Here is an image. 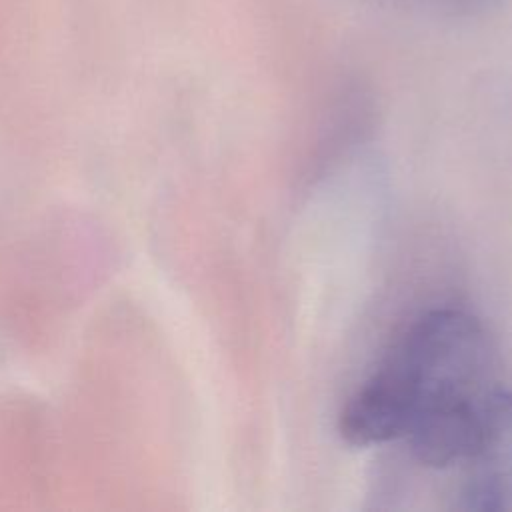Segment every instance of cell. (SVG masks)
I'll return each mask as SVG.
<instances>
[{
	"mask_svg": "<svg viewBox=\"0 0 512 512\" xmlns=\"http://www.w3.org/2000/svg\"><path fill=\"white\" fill-rule=\"evenodd\" d=\"M498 388L484 326L464 310L434 308L404 328L346 400L338 432L352 446L402 442L424 468L462 466Z\"/></svg>",
	"mask_w": 512,
	"mask_h": 512,
	"instance_id": "6da1fadb",
	"label": "cell"
},
{
	"mask_svg": "<svg viewBox=\"0 0 512 512\" xmlns=\"http://www.w3.org/2000/svg\"><path fill=\"white\" fill-rule=\"evenodd\" d=\"M454 508L512 512V390L504 386L494 392L482 438L462 464Z\"/></svg>",
	"mask_w": 512,
	"mask_h": 512,
	"instance_id": "7a4b0ae2",
	"label": "cell"
},
{
	"mask_svg": "<svg viewBox=\"0 0 512 512\" xmlns=\"http://www.w3.org/2000/svg\"><path fill=\"white\" fill-rule=\"evenodd\" d=\"M418 8L444 18H478L500 8L506 0H408Z\"/></svg>",
	"mask_w": 512,
	"mask_h": 512,
	"instance_id": "3957f363",
	"label": "cell"
}]
</instances>
